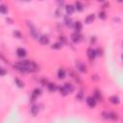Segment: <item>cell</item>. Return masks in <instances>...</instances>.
<instances>
[{
    "label": "cell",
    "instance_id": "obj_24",
    "mask_svg": "<svg viewBox=\"0 0 123 123\" xmlns=\"http://www.w3.org/2000/svg\"><path fill=\"white\" fill-rule=\"evenodd\" d=\"M110 119L114 120V121H116L118 119V115L116 114V112H110Z\"/></svg>",
    "mask_w": 123,
    "mask_h": 123
},
{
    "label": "cell",
    "instance_id": "obj_25",
    "mask_svg": "<svg viewBox=\"0 0 123 123\" xmlns=\"http://www.w3.org/2000/svg\"><path fill=\"white\" fill-rule=\"evenodd\" d=\"M58 89H59V91H60V93L63 95V96H66L68 93L66 92V90H65V88H64V87H58Z\"/></svg>",
    "mask_w": 123,
    "mask_h": 123
},
{
    "label": "cell",
    "instance_id": "obj_20",
    "mask_svg": "<svg viewBox=\"0 0 123 123\" xmlns=\"http://www.w3.org/2000/svg\"><path fill=\"white\" fill-rule=\"evenodd\" d=\"M15 85H16L18 88H24V83H23V82L20 80V79H18V78H15Z\"/></svg>",
    "mask_w": 123,
    "mask_h": 123
},
{
    "label": "cell",
    "instance_id": "obj_32",
    "mask_svg": "<svg viewBox=\"0 0 123 123\" xmlns=\"http://www.w3.org/2000/svg\"><path fill=\"white\" fill-rule=\"evenodd\" d=\"M95 42H96V38H95V37L91 38V39H90V43H91V44H93Z\"/></svg>",
    "mask_w": 123,
    "mask_h": 123
},
{
    "label": "cell",
    "instance_id": "obj_2",
    "mask_svg": "<svg viewBox=\"0 0 123 123\" xmlns=\"http://www.w3.org/2000/svg\"><path fill=\"white\" fill-rule=\"evenodd\" d=\"M75 66L77 68L78 71H80V72L82 73H87L88 72V68L86 66L85 64H83L82 62H79V61H76V63H75Z\"/></svg>",
    "mask_w": 123,
    "mask_h": 123
},
{
    "label": "cell",
    "instance_id": "obj_14",
    "mask_svg": "<svg viewBox=\"0 0 123 123\" xmlns=\"http://www.w3.org/2000/svg\"><path fill=\"white\" fill-rule=\"evenodd\" d=\"M65 11H66V14L67 15H72L75 11V9H74V6L73 5H66L65 6Z\"/></svg>",
    "mask_w": 123,
    "mask_h": 123
},
{
    "label": "cell",
    "instance_id": "obj_16",
    "mask_svg": "<svg viewBox=\"0 0 123 123\" xmlns=\"http://www.w3.org/2000/svg\"><path fill=\"white\" fill-rule=\"evenodd\" d=\"M74 9L77 10L78 12H83V10H84V5L82 4L80 1H76L75 4H74Z\"/></svg>",
    "mask_w": 123,
    "mask_h": 123
},
{
    "label": "cell",
    "instance_id": "obj_33",
    "mask_svg": "<svg viewBox=\"0 0 123 123\" xmlns=\"http://www.w3.org/2000/svg\"><path fill=\"white\" fill-rule=\"evenodd\" d=\"M91 79H92V80H94V81H98L99 78H97V75H93V76L91 77Z\"/></svg>",
    "mask_w": 123,
    "mask_h": 123
},
{
    "label": "cell",
    "instance_id": "obj_19",
    "mask_svg": "<svg viewBox=\"0 0 123 123\" xmlns=\"http://www.w3.org/2000/svg\"><path fill=\"white\" fill-rule=\"evenodd\" d=\"M58 78L61 79V80L65 78V69L60 68V69L58 70Z\"/></svg>",
    "mask_w": 123,
    "mask_h": 123
},
{
    "label": "cell",
    "instance_id": "obj_34",
    "mask_svg": "<svg viewBox=\"0 0 123 123\" xmlns=\"http://www.w3.org/2000/svg\"><path fill=\"white\" fill-rule=\"evenodd\" d=\"M6 21H7V22H10V24H12V23H13V19H11V18H6Z\"/></svg>",
    "mask_w": 123,
    "mask_h": 123
},
{
    "label": "cell",
    "instance_id": "obj_10",
    "mask_svg": "<svg viewBox=\"0 0 123 123\" xmlns=\"http://www.w3.org/2000/svg\"><path fill=\"white\" fill-rule=\"evenodd\" d=\"M16 55H17L19 58H24V57H26V55H27V51H26L24 48H22V47L17 48V49H16Z\"/></svg>",
    "mask_w": 123,
    "mask_h": 123
},
{
    "label": "cell",
    "instance_id": "obj_15",
    "mask_svg": "<svg viewBox=\"0 0 123 123\" xmlns=\"http://www.w3.org/2000/svg\"><path fill=\"white\" fill-rule=\"evenodd\" d=\"M73 27L76 31V33H80L82 31V29H83V24H82V22H80V21H77V22L74 23Z\"/></svg>",
    "mask_w": 123,
    "mask_h": 123
},
{
    "label": "cell",
    "instance_id": "obj_29",
    "mask_svg": "<svg viewBox=\"0 0 123 123\" xmlns=\"http://www.w3.org/2000/svg\"><path fill=\"white\" fill-rule=\"evenodd\" d=\"M60 40H61V43L64 45V43H67V39L65 37H60Z\"/></svg>",
    "mask_w": 123,
    "mask_h": 123
},
{
    "label": "cell",
    "instance_id": "obj_3",
    "mask_svg": "<svg viewBox=\"0 0 123 123\" xmlns=\"http://www.w3.org/2000/svg\"><path fill=\"white\" fill-rule=\"evenodd\" d=\"M70 39L71 42H74V43H78L80 42L82 39H83V36H82L80 33H73L72 35L70 36Z\"/></svg>",
    "mask_w": 123,
    "mask_h": 123
},
{
    "label": "cell",
    "instance_id": "obj_18",
    "mask_svg": "<svg viewBox=\"0 0 123 123\" xmlns=\"http://www.w3.org/2000/svg\"><path fill=\"white\" fill-rule=\"evenodd\" d=\"M93 97H94V99L96 101H102V100H103V97H102L101 92L99 90H97V89L94 90V96Z\"/></svg>",
    "mask_w": 123,
    "mask_h": 123
},
{
    "label": "cell",
    "instance_id": "obj_6",
    "mask_svg": "<svg viewBox=\"0 0 123 123\" xmlns=\"http://www.w3.org/2000/svg\"><path fill=\"white\" fill-rule=\"evenodd\" d=\"M96 100L94 99V97L93 96H88V98H87V104H88V106L89 107V108H94L95 106H96Z\"/></svg>",
    "mask_w": 123,
    "mask_h": 123
},
{
    "label": "cell",
    "instance_id": "obj_27",
    "mask_svg": "<svg viewBox=\"0 0 123 123\" xmlns=\"http://www.w3.org/2000/svg\"><path fill=\"white\" fill-rule=\"evenodd\" d=\"M102 117H103L104 119H110V112L103 111V112H102Z\"/></svg>",
    "mask_w": 123,
    "mask_h": 123
},
{
    "label": "cell",
    "instance_id": "obj_28",
    "mask_svg": "<svg viewBox=\"0 0 123 123\" xmlns=\"http://www.w3.org/2000/svg\"><path fill=\"white\" fill-rule=\"evenodd\" d=\"M7 74V70L3 67H0V76H5Z\"/></svg>",
    "mask_w": 123,
    "mask_h": 123
},
{
    "label": "cell",
    "instance_id": "obj_7",
    "mask_svg": "<svg viewBox=\"0 0 123 123\" xmlns=\"http://www.w3.org/2000/svg\"><path fill=\"white\" fill-rule=\"evenodd\" d=\"M64 20H65V25H66L67 27H69V28H72V27H73L74 22H73L72 18H71L69 15H65Z\"/></svg>",
    "mask_w": 123,
    "mask_h": 123
},
{
    "label": "cell",
    "instance_id": "obj_12",
    "mask_svg": "<svg viewBox=\"0 0 123 123\" xmlns=\"http://www.w3.org/2000/svg\"><path fill=\"white\" fill-rule=\"evenodd\" d=\"M110 102L114 105H118L120 103V98L117 95H112L110 97Z\"/></svg>",
    "mask_w": 123,
    "mask_h": 123
},
{
    "label": "cell",
    "instance_id": "obj_23",
    "mask_svg": "<svg viewBox=\"0 0 123 123\" xmlns=\"http://www.w3.org/2000/svg\"><path fill=\"white\" fill-rule=\"evenodd\" d=\"M98 17H99V19L105 20V19L107 18V14H106V12H104V11L99 12V13H98Z\"/></svg>",
    "mask_w": 123,
    "mask_h": 123
},
{
    "label": "cell",
    "instance_id": "obj_26",
    "mask_svg": "<svg viewBox=\"0 0 123 123\" xmlns=\"http://www.w3.org/2000/svg\"><path fill=\"white\" fill-rule=\"evenodd\" d=\"M14 36H15L16 38H19V39L22 38V35H21V33H20L18 30H15V31H14Z\"/></svg>",
    "mask_w": 123,
    "mask_h": 123
},
{
    "label": "cell",
    "instance_id": "obj_17",
    "mask_svg": "<svg viewBox=\"0 0 123 123\" xmlns=\"http://www.w3.org/2000/svg\"><path fill=\"white\" fill-rule=\"evenodd\" d=\"M94 19H95V15H93V14H91V15H88L87 17H86V23L87 24H90V23H92L94 21Z\"/></svg>",
    "mask_w": 123,
    "mask_h": 123
},
{
    "label": "cell",
    "instance_id": "obj_1",
    "mask_svg": "<svg viewBox=\"0 0 123 123\" xmlns=\"http://www.w3.org/2000/svg\"><path fill=\"white\" fill-rule=\"evenodd\" d=\"M26 22H27V26H28V28H29V31H30L31 36H32L34 38H36V39H38V38H39V36H38V32L37 28L35 27V25L33 24V22L29 21V20H27Z\"/></svg>",
    "mask_w": 123,
    "mask_h": 123
},
{
    "label": "cell",
    "instance_id": "obj_4",
    "mask_svg": "<svg viewBox=\"0 0 123 123\" xmlns=\"http://www.w3.org/2000/svg\"><path fill=\"white\" fill-rule=\"evenodd\" d=\"M42 88H36L33 90V92H32V97H31V101H35L37 97H38L39 95H42Z\"/></svg>",
    "mask_w": 123,
    "mask_h": 123
},
{
    "label": "cell",
    "instance_id": "obj_9",
    "mask_svg": "<svg viewBox=\"0 0 123 123\" xmlns=\"http://www.w3.org/2000/svg\"><path fill=\"white\" fill-rule=\"evenodd\" d=\"M63 87L65 88V90H66L67 93H72V92L74 91V89H75L74 86H73L72 84H70V83H65V85H64Z\"/></svg>",
    "mask_w": 123,
    "mask_h": 123
},
{
    "label": "cell",
    "instance_id": "obj_11",
    "mask_svg": "<svg viewBox=\"0 0 123 123\" xmlns=\"http://www.w3.org/2000/svg\"><path fill=\"white\" fill-rule=\"evenodd\" d=\"M38 111H39L38 106L36 105V104L32 105V107H31V109H30V112H31V115H32L33 116H36L38 114Z\"/></svg>",
    "mask_w": 123,
    "mask_h": 123
},
{
    "label": "cell",
    "instance_id": "obj_21",
    "mask_svg": "<svg viewBox=\"0 0 123 123\" xmlns=\"http://www.w3.org/2000/svg\"><path fill=\"white\" fill-rule=\"evenodd\" d=\"M51 48L54 49V50H60V49L63 48V44H62L60 42H55L52 46H51Z\"/></svg>",
    "mask_w": 123,
    "mask_h": 123
},
{
    "label": "cell",
    "instance_id": "obj_8",
    "mask_svg": "<svg viewBox=\"0 0 123 123\" xmlns=\"http://www.w3.org/2000/svg\"><path fill=\"white\" fill-rule=\"evenodd\" d=\"M38 42H39L40 44H42V45H47L49 43V38L46 35H42L38 38Z\"/></svg>",
    "mask_w": 123,
    "mask_h": 123
},
{
    "label": "cell",
    "instance_id": "obj_31",
    "mask_svg": "<svg viewBox=\"0 0 123 123\" xmlns=\"http://www.w3.org/2000/svg\"><path fill=\"white\" fill-rule=\"evenodd\" d=\"M76 99L77 100H82L83 99V92H79V93H77V95H76Z\"/></svg>",
    "mask_w": 123,
    "mask_h": 123
},
{
    "label": "cell",
    "instance_id": "obj_22",
    "mask_svg": "<svg viewBox=\"0 0 123 123\" xmlns=\"http://www.w3.org/2000/svg\"><path fill=\"white\" fill-rule=\"evenodd\" d=\"M0 13L3 14V15H6L8 13V7L4 4H1L0 5Z\"/></svg>",
    "mask_w": 123,
    "mask_h": 123
},
{
    "label": "cell",
    "instance_id": "obj_5",
    "mask_svg": "<svg viewBox=\"0 0 123 123\" xmlns=\"http://www.w3.org/2000/svg\"><path fill=\"white\" fill-rule=\"evenodd\" d=\"M87 56H88V58L90 61L94 60V58L96 57V52H95V49H93V48L89 47V48L87 50Z\"/></svg>",
    "mask_w": 123,
    "mask_h": 123
},
{
    "label": "cell",
    "instance_id": "obj_30",
    "mask_svg": "<svg viewBox=\"0 0 123 123\" xmlns=\"http://www.w3.org/2000/svg\"><path fill=\"white\" fill-rule=\"evenodd\" d=\"M95 52H96V56H102L103 55V51H102V49H100V48H97L95 50Z\"/></svg>",
    "mask_w": 123,
    "mask_h": 123
},
{
    "label": "cell",
    "instance_id": "obj_13",
    "mask_svg": "<svg viewBox=\"0 0 123 123\" xmlns=\"http://www.w3.org/2000/svg\"><path fill=\"white\" fill-rule=\"evenodd\" d=\"M46 87H47V89H48L49 91H51V92H54V91H56V90L58 89L57 85L54 84V83H47Z\"/></svg>",
    "mask_w": 123,
    "mask_h": 123
}]
</instances>
